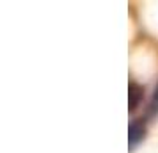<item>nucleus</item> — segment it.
Returning a JSON list of instances; mask_svg holds the SVG:
<instances>
[{
	"label": "nucleus",
	"instance_id": "nucleus-1",
	"mask_svg": "<svg viewBox=\"0 0 158 153\" xmlns=\"http://www.w3.org/2000/svg\"><path fill=\"white\" fill-rule=\"evenodd\" d=\"M146 135V125L140 119H133L128 126V148L133 150Z\"/></svg>",
	"mask_w": 158,
	"mask_h": 153
},
{
	"label": "nucleus",
	"instance_id": "nucleus-2",
	"mask_svg": "<svg viewBox=\"0 0 158 153\" xmlns=\"http://www.w3.org/2000/svg\"><path fill=\"white\" fill-rule=\"evenodd\" d=\"M140 100H142V87L137 86L135 82H131V84L128 86V107H130V112H133V110L139 107Z\"/></svg>",
	"mask_w": 158,
	"mask_h": 153
},
{
	"label": "nucleus",
	"instance_id": "nucleus-3",
	"mask_svg": "<svg viewBox=\"0 0 158 153\" xmlns=\"http://www.w3.org/2000/svg\"><path fill=\"white\" fill-rule=\"evenodd\" d=\"M149 112H151V114H158V87L155 89V95H153V98H151Z\"/></svg>",
	"mask_w": 158,
	"mask_h": 153
}]
</instances>
